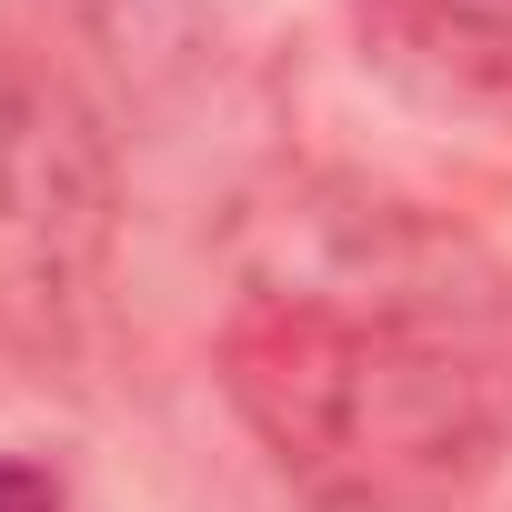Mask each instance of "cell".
I'll use <instances>...</instances> for the list:
<instances>
[{"label": "cell", "mask_w": 512, "mask_h": 512, "mask_svg": "<svg viewBox=\"0 0 512 512\" xmlns=\"http://www.w3.org/2000/svg\"><path fill=\"white\" fill-rule=\"evenodd\" d=\"M502 272L382 191L302 181L241 231L221 392L312 512H452L512 432Z\"/></svg>", "instance_id": "cell-1"}, {"label": "cell", "mask_w": 512, "mask_h": 512, "mask_svg": "<svg viewBox=\"0 0 512 512\" xmlns=\"http://www.w3.org/2000/svg\"><path fill=\"white\" fill-rule=\"evenodd\" d=\"M372 61L422 101L512 131V11H492V0H382Z\"/></svg>", "instance_id": "cell-2"}, {"label": "cell", "mask_w": 512, "mask_h": 512, "mask_svg": "<svg viewBox=\"0 0 512 512\" xmlns=\"http://www.w3.org/2000/svg\"><path fill=\"white\" fill-rule=\"evenodd\" d=\"M0 512H61V482L41 462H0Z\"/></svg>", "instance_id": "cell-3"}, {"label": "cell", "mask_w": 512, "mask_h": 512, "mask_svg": "<svg viewBox=\"0 0 512 512\" xmlns=\"http://www.w3.org/2000/svg\"><path fill=\"white\" fill-rule=\"evenodd\" d=\"M492 11H512V0H492Z\"/></svg>", "instance_id": "cell-4"}]
</instances>
